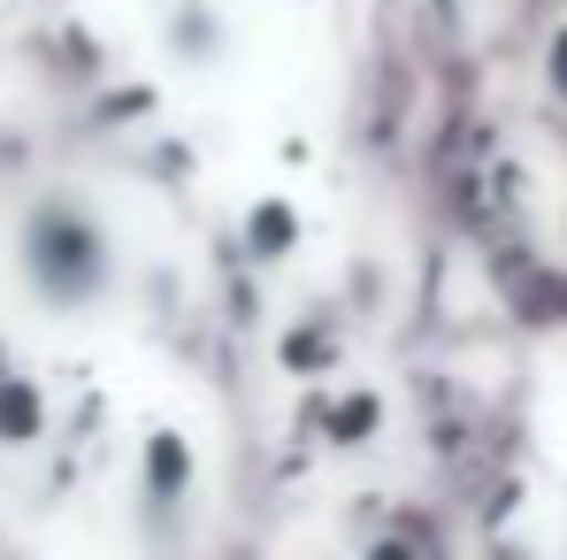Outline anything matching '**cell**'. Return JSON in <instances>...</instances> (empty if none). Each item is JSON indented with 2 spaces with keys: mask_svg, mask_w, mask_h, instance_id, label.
Returning <instances> with one entry per match:
<instances>
[{
  "mask_svg": "<svg viewBox=\"0 0 567 560\" xmlns=\"http://www.w3.org/2000/svg\"><path fill=\"white\" fill-rule=\"evenodd\" d=\"M115 231L85 192H39L16 215V277L47 315H85L115 292Z\"/></svg>",
  "mask_w": 567,
  "mask_h": 560,
  "instance_id": "6da1fadb",
  "label": "cell"
}]
</instances>
